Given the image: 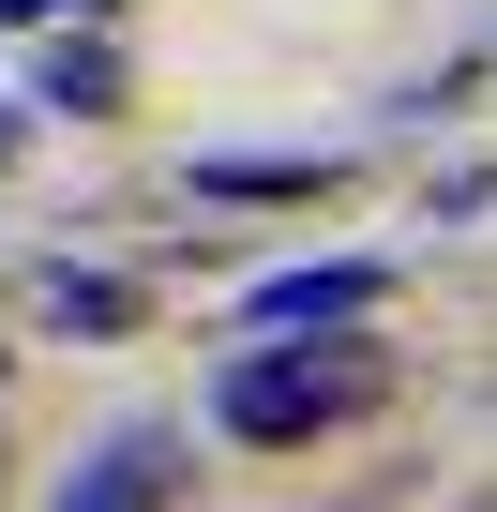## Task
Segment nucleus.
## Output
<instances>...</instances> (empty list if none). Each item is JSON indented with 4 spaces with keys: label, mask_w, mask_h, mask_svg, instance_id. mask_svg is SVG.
<instances>
[{
    "label": "nucleus",
    "mask_w": 497,
    "mask_h": 512,
    "mask_svg": "<svg viewBox=\"0 0 497 512\" xmlns=\"http://www.w3.org/2000/svg\"><path fill=\"white\" fill-rule=\"evenodd\" d=\"M46 317H61V332H121L136 287H121V272H46Z\"/></svg>",
    "instance_id": "nucleus-5"
},
{
    "label": "nucleus",
    "mask_w": 497,
    "mask_h": 512,
    "mask_svg": "<svg viewBox=\"0 0 497 512\" xmlns=\"http://www.w3.org/2000/svg\"><path fill=\"white\" fill-rule=\"evenodd\" d=\"M61 512H166V422H121V437L61 482Z\"/></svg>",
    "instance_id": "nucleus-2"
},
{
    "label": "nucleus",
    "mask_w": 497,
    "mask_h": 512,
    "mask_svg": "<svg viewBox=\"0 0 497 512\" xmlns=\"http://www.w3.org/2000/svg\"><path fill=\"white\" fill-rule=\"evenodd\" d=\"M332 166H302V151H241V166H196V196H317Z\"/></svg>",
    "instance_id": "nucleus-4"
},
{
    "label": "nucleus",
    "mask_w": 497,
    "mask_h": 512,
    "mask_svg": "<svg viewBox=\"0 0 497 512\" xmlns=\"http://www.w3.org/2000/svg\"><path fill=\"white\" fill-rule=\"evenodd\" d=\"M16 16H91V0H0V31H16Z\"/></svg>",
    "instance_id": "nucleus-7"
},
{
    "label": "nucleus",
    "mask_w": 497,
    "mask_h": 512,
    "mask_svg": "<svg viewBox=\"0 0 497 512\" xmlns=\"http://www.w3.org/2000/svg\"><path fill=\"white\" fill-rule=\"evenodd\" d=\"M46 106L91 121V106H106V46H46Z\"/></svg>",
    "instance_id": "nucleus-6"
},
{
    "label": "nucleus",
    "mask_w": 497,
    "mask_h": 512,
    "mask_svg": "<svg viewBox=\"0 0 497 512\" xmlns=\"http://www.w3.org/2000/svg\"><path fill=\"white\" fill-rule=\"evenodd\" d=\"M362 302H377V256H332V272H272L241 317H257V332H332V317H362Z\"/></svg>",
    "instance_id": "nucleus-3"
},
{
    "label": "nucleus",
    "mask_w": 497,
    "mask_h": 512,
    "mask_svg": "<svg viewBox=\"0 0 497 512\" xmlns=\"http://www.w3.org/2000/svg\"><path fill=\"white\" fill-rule=\"evenodd\" d=\"M347 407H377V362H317V347H241V362L211 377V422H226V437H257V452H302V437H332Z\"/></svg>",
    "instance_id": "nucleus-1"
}]
</instances>
